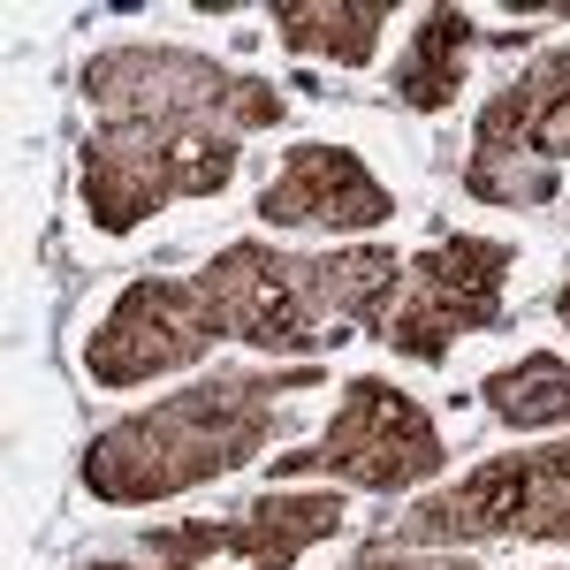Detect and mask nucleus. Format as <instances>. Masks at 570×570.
<instances>
[{
	"label": "nucleus",
	"instance_id": "obj_10",
	"mask_svg": "<svg viewBox=\"0 0 570 570\" xmlns=\"http://www.w3.org/2000/svg\"><path fill=\"white\" fill-rule=\"evenodd\" d=\"M206 297H214L220 327L236 335V343H252L259 357H320L335 351L351 327H327L320 312L305 305V289H297V274H289V252H266V244H220L214 259L190 274Z\"/></svg>",
	"mask_w": 570,
	"mask_h": 570
},
{
	"label": "nucleus",
	"instance_id": "obj_15",
	"mask_svg": "<svg viewBox=\"0 0 570 570\" xmlns=\"http://www.w3.org/2000/svg\"><path fill=\"white\" fill-rule=\"evenodd\" d=\"M480 403L502 419V426H525V434H540V426H570V357L525 351L518 365L487 373Z\"/></svg>",
	"mask_w": 570,
	"mask_h": 570
},
{
	"label": "nucleus",
	"instance_id": "obj_11",
	"mask_svg": "<svg viewBox=\"0 0 570 570\" xmlns=\"http://www.w3.org/2000/svg\"><path fill=\"white\" fill-rule=\"evenodd\" d=\"M395 214L389 183L357 160L351 145H289L282 168L259 183V220L266 228H381Z\"/></svg>",
	"mask_w": 570,
	"mask_h": 570
},
{
	"label": "nucleus",
	"instance_id": "obj_13",
	"mask_svg": "<svg viewBox=\"0 0 570 570\" xmlns=\"http://www.w3.org/2000/svg\"><path fill=\"white\" fill-rule=\"evenodd\" d=\"M472 53H480V23H472L464 8L441 0V8L419 16V31H411V46H403V61L389 69V91L411 107V115H449L456 91H464Z\"/></svg>",
	"mask_w": 570,
	"mask_h": 570
},
{
	"label": "nucleus",
	"instance_id": "obj_2",
	"mask_svg": "<svg viewBox=\"0 0 570 570\" xmlns=\"http://www.w3.org/2000/svg\"><path fill=\"white\" fill-rule=\"evenodd\" d=\"M85 99L99 122H153L190 137H252L289 115L266 77H236L190 46H107L85 61Z\"/></svg>",
	"mask_w": 570,
	"mask_h": 570
},
{
	"label": "nucleus",
	"instance_id": "obj_16",
	"mask_svg": "<svg viewBox=\"0 0 570 570\" xmlns=\"http://www.w3.org/2000/svg\"><path fill=\"white\" fill-rule=\"evenodd\" d=\"M351 570H487L472 556H434V548H395V540H365Z\"/></svg>",
	"mask_w": 570,
	"mask_h": 570
},
{
	"label": "nucleus",
	"instance_id": "obj_7",
	"mask_svg": "<svg viewBox=\"0 0 570 570\" xmlns=\"http://www.w3.org/2000/svg\"><path fill=\"white\" fill-rule=\"evenodd\" d=\"M510 266H518V252L494 244V236H434L419 259H403V297H395L373 343L419 357V365H449L456 335L502 327Z\"/></svg>",
	"mask_w": 570,
	"mask_h": 570
},
{
	"label": "nucleus",
	"instance_id": "obj_17",
	"mask_svg": "<svg viewBox=\"0 0 570 570\" xmlns=\"http://www.w3.org/2000/svg\"><path fill=\"white\" fill-rule=\"evenodd\" d=\"M556 320H563V327H570V282H563V289H556Z\"/></svg>",
	"mask_w": 570,
	"mask_h": 570
},
{
	"label": "nucleus",
	"instance_id": "obj_4",
	"mask_svg": "<svg viewBox=\"0 0 570 570\" xmlns=\"http://www.w3.org/2000/svg\"><path fill=\"white\" fill-rule=\"evenodd\" d=\"M236 137H190L153 130V122H99L77 145V183H85V220L99 236H130L176 198H214L236 176Z\"/></svg>",
	"mask_w": 570,
	"mask_h": 570
},
{
	"label": "nucleus",
	"instance_id": "obj_8",
	"mask_svg": "<svg viewBox=\"0 0 570 570\" xmlns=\"http://www.w3.org/2000/svg\"><path fill=\"white\" fill-rule=\"evenodd\" d=\"M214 343H228L214 297H206L198 282H176V274H145V282H130V289L107 305V320L91 327L85 373L99 389H145V381H160V373L206 365Z\"/></svg>",
	"mask_w": 570,
	"mask_h": 570
},
{
	"label": "nucleus",
	"instance_id": "obj_14",
	"mask_svg": "<svg viewBox=\"0 0 570 570\" xmlns=\"http://www.w3.org/2000/svg\"><path fill=\"white\" fill-rule=\"evenodd\" d=\"M266 23L289 53H327L335 69H365L389 23V0H274Z\"/></svg>",
	"mask_w": 570,
	"mask_h": 570
},
{
	"label": "nucleus",
	"instance_id": "obj_9",
	"mask_svg": "<svg viewBox=\"0 0 570 570\" xmlns=\"http://www.w3.org/2000/svg\"><path fill=\"white\" fill-rule=\"evenodd\" d=\"M343 532V494L305 487V494H252L236 518H190V525H153L137 548L153 570H206L220 556H244V570H289L305 548Z\"/></svg>",
	"mask_w": 570,
	"mask_h": 570
},
{
	"label": "nucleus",
	"instance_id": "obj_3",
	"mask_svg": "<svg viewBox=\"0 0 570 570\" xmlns=\"http://www.w3.org/2000/svg\"><path fill=\"white\" fill-rule=\"evenodd\" d=\"M395 548H472V540H548L570 548V441L487 456L441 494L411 502Z\"/></svg>",
	"mask_w": 570,
	"mask_h": 570
},
{
	"label": "nucleus",
	"instance_id": "obj_12",
	"mask_svg": "<svg viewBox=\"0 0 570 570\" xmlns=\"http://www.w3.org/2000/svg\"><path fill=\"white\" fill-rule=\"evenodd\" d=\"M289 274L305 289L320 320H351L365 335H381V320L403 297V259L389 244H351V252H289Z\"/></svg>",
	"mask_w": 570,
	"mask_h": 570
},
{
	"label": "nucleus",
	"instance_id": "obj_18",
	"mask_svg": "<svg viewBox=\"0 0 570 570\" xmlns=\"http://www.w3.org/2000/svg\"><path fill=\"white\" fill-rule=\"evenodd\" d=\"M77 570H137V563H107V556H99V563H77Z\"/></svg>",
	"mask_w": 570,
	"mask_h": 570
},
{
	"label": "nucleus",
	"instance_id": "obj_1",
	"mask_svg": "<svg viewBox=\"0 0 570 570\" xmlns=\"http://www.w3.org/2000/svg\"><path fill=\"white\" fill-rule=\"evenodd\" d=\"M320 365H220L190 389L145 403L85 441V487L115 510H153L190 487L244 472L259 449L289 434V395L320 389Z\"/></svg>",
	"mask_w": 570,
	"mask_h": 570
},
{
	"label": "nucleus",
	"instance_id": "obj_6",
	"mask_svg": "<svg viewBox=\"0 0 570 570\" xmlns=\"http://www.w3.org/2000/svg\"><path fill=\"white\" fill-rule=\"evenodd\" d=\"M449 464V441H441L434 411L419 395L389 389L381 373H357L343 381V403L327 419V434L312 449H282L274 456V480H351L365 494H403V487L434 480Z\"/></svg>",
	"mask_w": 570,
	"mask_h": 570
},
{
	"label": "nucleus",
	"instance_id": "obj_5",
	"mask_svg": "<svg viewBox=\"0 0 570 570\" xmlns=\"http://www.w3.org/2000/svg\"><path fill=\"white\" fill-rule=\"evenodd\" d=\"M570 160V46H548L480 107L464 190L480 206H556Z\"/></svg>",
	"mask_w": 570,
	"mask_h": 570
}]
</instances>
